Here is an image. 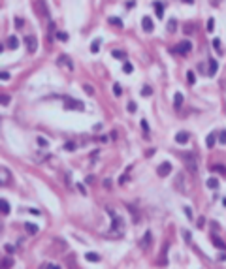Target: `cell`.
Listing matches in <instances>:
<instances>
[{"mask_svg":"<svg viewBox=\"0 0 226 269\" xmlns=\"http://www.w3.org/2000/svg\"><path fill=\"white\" fill-rule=\"evenodd\" d=\"M107 215L111 217V232H107V235H109V237H121V235L124 234V228H123L124 222H123V218L117 217L113 209H107Z\"/></svg>","mask_w":226,"mask_h":269,"instance_id":"1","label":"cell"},{"mask_svg":"<svg viewBox=\"0 0 226 269\" xmlns=\"http://www.w3.org/2000/svg\"><path fill=\"white\" fill-rule=\"evenodd\" d=\"M62 102L66 104V109H77V111H85V104L81 100H74L70 96H62Z\"/></svg>","mask_w":226,"mask_h":269,"instance_id":"2","label":"cell"},{"mask_svg":"<svg viewBox=\"0 0 226 269\" xmlns=\"http://www.w3.org/2000/svg\"><path fill=\"white\" fill-rule=\"evenodd\" d=\"M181 158L185 160L187 168H189L192 173H196V171H198V164H196V153H183V156H181Z\"/></svg>","mask_w":226,"mask_h":269,"instance_id":"3","label":"cell"},{"mask_svg":"<svg viewBox=\"0 0 226 269\" xmlns=\"http://www.w3.org/2000/svg\"><path fill=\"white\" fill-rule=\"evenodd\" d=\"M57 64H58V66H62L66 72H74V62L70 60V56H68V55H60V56L57 58Z\"/></svg>","mask_w":226,"mask_h":269,"instance_id":"4","label":"cell"},{"mask_svg":"<svg viewBox=\"0 0 226 269\" xmlns=\"http://www.w3.org/2000/svg\"><path fill=\"white\" fill-rule=\"evenodd\" d=\"M25 43H26V51H28V53H36V49H38V40H36V36H26V38H25Z\"/></svg>","mask_w":226,"mask_h":269,"instance_id":"5","label":"cell"},{"mask_svg":"<svg viewBox=\"0 0 226 269\" xmlns=\"http://www.w3.org/2000/svg\"><path fill=\"white\" fill-rule=\"evenodd\" d=\"M190 49H192V43H190L189 40L179 41V43H177V47H175V51H177V53H181V55H189V53H190Z\"/></svg>","mask_w":226,"mask_h":269,"instance_id":"6","label":"cell"},{"mask_svg":"<svg viewBox=\"0 0 226 269\" xmlns=\"http://www.w3.org/2000/svg\"><path fill=\"white\" fill-rule=\"evenodd\" d=\"M157 173H158V177H166V175H170V173H172V164H170V162H162V164H158Z\"/></svg>","mask_w":226,"mask_h":269,"instance_id":"7","label":"cell"},{"mask_svg":"<svg viewBox=\"0 0 226 269\" xmlns=\"http://www.w3.org/2000/svg\"><path fill=\"white\" fill-rule=\"evenodd\" d=\"M9 181H11V175H9V171H8V168L2 166V168H0V183H2V186H8Z\"/></svg>","mask_w":226,"mask_h":269,"instance_id":"8","label":"cell"},{"mask_svg":"<svg viewBox=\"0 0 226 269\" xmlns=\"http://www.w3.org/2000/svg\"><path fill=\"white\" fill-rule=\"evenodd\" d=\"M151 243H153V235H151V232H145V235H143V239H141V243H140L141 250H147Z\"/></svg>","mask_w":226,"mask_h":269,"instance_id":"9","label":"cell"},{"mask_svg":"<svg viewBox=\"0 0 226 269\" xmlns=\"http://www.w3.org/2000/svg\"><path fill=\"white\" fill-rule=\"evenodd\" d=\"M141 26H143L145 32H153L155 30V23L151 21V17H143L141 19Z\"/></svg>","mask_w":226,"mask_h":269,"instance_id":"10","label":"cell"},{"mask_svg":"<svg viewBox=\"0 0 226 269\" xmlns=\"http://www.w3.org/2000/svg\"><path fill=\"white\" fill-rule=\"evenodd\" d=\"M211 241H213V245H215V247H217L219 250H224V249H226V243L223 241V239H221V237L213 235V237H211Z\"/></svg>","mask_w":226,"mask_h":269,"instance_id":"11","label":"cell"},{"mask_svg":"<svg viewBox=\"0 0 226 269\" xmlns=\"http://www.w3.org/2000/svg\"><path fill=\"white\" fill-rule=\"evenodd\" d=\"M6 45H8L9 49H17V47H19V40H17V36H9V38H8V41H6Z\"/></svg>","mask_w":226,"mask_h":269,"instance_id":"12","label":"cell"},{"mask_svg":"<svg viewBox=\"0 0 226 269\" xmlns=\"http://www.w3.org/2000/svg\"><path fill=\"white\" fill-rule=\"evenodd\" d=\"M217 70H219V62H217L215 58H211V60H209V72H207V73L213 77V75L217 73Z\"/></svg>","mask_w":226,"mask_h":269,"instance_id":"13","label":"cell"},{"mask_svg":"<svg viewBox=\"0 0 226 269\" xmlns=\"http://www.w3.org/2000/svg\"><path fill=\"white\" fill-rule=\"evenodd\" d=\"M175 141H177V143H181V145H185V143L189 141V134H187V132H177Z\"/></svg>","mask_w":226,"mask_h":269,"instance_id":"14","label":"cell"},{"mask_svg":"<svg viewBox=\"0 0 226 269\" xmlns=\"http://www.w3.org/2000/svg\"><path fill=\"white\" fill-rule=\"evenodd\" d=\"M25 230H26V234H30V235H36V234H38V226L32 224V222H26V224H25Z\"/></svg>","mask_w":226,"mask_h":269,"instance_id":"15","label":"cell"},{"mask_svg":"<svg viewBox=\"0 0 226 269\" xmlns=\"http://www.w3.org/2000/svg\"><path fill=\"white\" fill-rule=\"evenodd\" d=\"M155 11H157V17H158V19L164 17V6H162V2H155Z\"/></svg>","mask_w":226,"mask_h":269,"instance_id":"16","label":"cell"},{"mask_svg":"<svg viewBox=\"0 0 226 269\" xmlns=\"http://www.w3.org/2000/svg\"><path fill=\"white\" fill-rule=\"evenodd\" d=\"M209 169L211 171H217V173H221V175H226V168L223 164H215V166H209Z\"/></svg>","mask_w":226,"mask_h":269,"instance_id":"17","label":"cell"},{"mask_svg":"<svg viewBox=\"0 0 226 269\" xmlns=\"http://www.w3.org/2000/svg\"><path fill=\"white\" fill-rule=\"evenodd\" d=\"M100 43H102V40L96 38V40L91 43V53H98V51H100Z\"/></svg>","mask_w":226,"mask_h":269,"instance_id":"18","label":"cell"},{"mask_svg":"<svg viewBox=\"0 0 226 269\" xmlns=\"http://www.w3.org/2000/svg\"><path fill=\"white\" fill-rule=\"evenodd\" d=\"M111 55H113L115 58H121V60H124V58H126V53H124V51H119V49H113V51H111Z\"/></svg>","mask_w":226,"mask_h":269,"instance_id":"19","label":"cell"},{"mask_svg":"<svg viewBox=\"0 0 226 269\" xmlns=\"http://www.w3.org/2000/svg\"><path fill=\"white\" fill-rule=\"evenodd\" d=\"M181 104H183V94L177 92V94L174 96V105H175V107H181Z\"/></svg>","mask_w":226,"mask_h":269,"instance_id":"20","label":"cell"},{"mask_svg":"<svg viewBox=\"0 0 226 269\" xmlns=\"http://www.w3.org/2000/svg\"><path fill=\"white\" fill-rule=\"evenodd\" d=\"M215 141H217V136H215V134H209V136H207V139H206V145L211 149V147L215 145Z\"/></svg>","mask_w":226,"mask_h":269,"instance_id":"21","label":"cell"},{"mask_svg":"<svg viewBox=\"0 0 226 269\" xmlns=\"http://www.w3.org/2000/svg\"><path fill=\"white\" fill-rule=\"evenodd\" d=\"M0 207H2V215H9V203L6 200H0Z\"/></svg>","mask_w":226,"mask_h":269,"instance_id":"22","label":"cell"},{"mask_svg":"<svg viewBox=\"0 0 226 269\" xmlns=\"http://www.w3.org/2000/svg\"><path fill=\"white\" fill-rule=\"evenodd\" d=\"M85 258H87L89 262H98V260H100V256H98L96 252H87V254H85Z\"/></svg>","mask_w":226,"mask_h":269,"instance_id":"23","label":"cell"},{"mask_svg":"<svg viewBox=\"0 0 226 269\" xmlns=\"http://www.w3.org/2000/svg\"><path fill=\"white\" fill-rule=\"evenodd\" d=\"M213 47H215V51H217L219 55H223V47H221V40H219V38L213 40Z\"/></svg>","mask_w":226,"mask_h":269,"instance_id":"24","label":"cell"},{"mask_svg":"<svg viewBox=\"0 0 226 269\" xmlns=\"http://www.w3.org/2000/svg\"><path fill=\"white\" fill-rule=\"evenodd\" d=\"M175 28H177V21H175V19H170V21H168V30H170V32H175Z\"/></svg>","mask_w":226,"mask_h":269,"instance_id":"25","label":"cell"},{"mask_svg":"<svg viewBox=\"0 0 226 269\" xmlns=\"http://www.w3.org/2000/svg\"><path fill=\"white\" fill-rule=\"evenodd\" d=\"M207 186H209V188H213V190H215V188H219V181H217V179H213V177H211V179H207Z\"/></svg>","mask_w":226,"mask_h":269,"instance_id":"26","label":"cell"},{"mask_svg":"<svg viewBox=\"0 0 226 269\" xmlns=\"http://www.w3.org/2000/svg\"><path fill=\"white\" fill-rule=\"evenodd\" d=\"M132 70H134V66H132L130 62H124V64H123V72H124V73H132Z\"/></svg>","mask_w":226,"mask_h":269,"instance_id":"27","label":"cell"},{"mask_svg":"<svg viewBox=\"0 0 226 269\" xmlns=\"http://www.w3.org/2000/svg\"><path fill=\"white\" fill-rule=\"evenodd\" d=\"M187 81H189V85H194V81H196L194 72H187Z\"/></svg>","mask_w":226,"mask_h":269,"instance_id":"28","label":"cell"},{"mask_svg":"<svg viewBox=\"0 0 226 269\" xmlns=\"http://www.w3.org/2000/svg\"><path fill=\"white\" fill-rule=\"evenodd\" d=\"M113 94H115V96H121V94H123V87H121L119 83L113 85Z\"/></svg>","mask_w":226,"mask_h":269,"instance_id":"29","label":"cell"},{"mask_svg":"<svg viewBox=\"0 0 226 269\" xmlns=\"http://www.w3.org/2000/svg\"><path fill=\"white\" fill-rule=\"evenodd\" d=\"M109 24H115V26H123V21L117 19V17H109Z\"/></svg>","mask_w":226,"mask_h":269,"instance_id":"30","label":"cell"},{"mask_svg":"<svg viewBox=\"0 0 226 269\" xmlns=\"http://www.w3.org/2000/svg\"><path fill=\"white\" fill-rule=\"evenodd\" d=\"M151 94H153V89H151V87H143V89H141V96L147 98V96H151Z\"/></svg>","mask_w":226,"mask_h":269,"instance_id":"31","label":"cell"},{"mask_svg":"<svg viewBox=\"0 0 226 269\" xmlns=\"http://www.w3.org/2000/svg\"><path fill=\"white\" fill-rule=\"evenodd\" d=\"M36 141H38V145H40V147H47V145H49V141H47L45 137H41V136H40Z\"/></svg>","mask_w":226,"mask_h":269,"instance_id":"32","label":"cell"},{"mask_svg":"<svg viewBox=\"0 0 226 269\" xmlns=\"http://www.w3.org/2000/svg\"><path fill=\"white\" fill-rule=\"evenodd\" d=\"M213 28H215V19L211 17V19L207 21V32H213Z\"/></svg>","mask_w":226,"mask_h":269,"instance_id":"33","label":"cell"},{"mask_svg":"<svg viewBox=\"0 0 226 269\" xmlns=\"http://www.w3.org/2000/svg\"><path fill=\"white\" fill-rule=\"evenodd\" d=\"M74 149H75V143H74V141H68V143L64 145V151H74Z\"/></svg>","mask_w":226,"mask_h":269,"instance_id":"34","label":"cell"},{"mask_svg":"<svg viewBox=\"0 0 226 269\" xmlns=\"http://www.w3.org/2000/svg\"><path fill=\"white\" fill-rule=\"evenodd\" d=\"M8 102H9V96L2 94V96H0V104H2V105H8Z\"/></svg>","mask_w":226,"mask_h":269,"instance_id":"35","label":"cell"},{"mask_svg":"<svg viewBox=\"0 0 226 269\" xmlns=\"http://www.w3.org/2000/svg\"><path fill=\"white\" fill-rule=\"evenodd\" d=\"M141 128H143V132H145V134H149V124H147V121H145V119L141 121Z\"/></svg>","mask_w":226,"mask_h":269,"instance_id":"36","label":"cell"},{"mask_svg":"<svg viewBox=\"0 0 226 269\" xmlns=\"http://www.w3.org/2000/svg\"><path fill=\"white\" fill-rule=\"evenodd\" d=\"M11 266H13V262H11L9 258H6V260L2 262V267H11Z\"/></svg>","mask_w":226,"mask_h":269,"instance_id":"37","label":"cell"},{"mask_svg":"<svg viewBox=\"0 0 226 269\" xmlns=\"http://www.w3.org/2000/svg\"><path fill=\"white\" fill-rule=\"evenodd\" d=\"M57 38H58V40H62V41H66V40H68V34H64V32H58V34H57Z\"/></svg>","mask_w":226,"mask_h":269,"instance_id":"38","label":"cell"},{"mask_svg":"<svg viewBox=\"0 0 226 269\" xmlns=\"http://www.w3.org/2000/svg\"><path fill=\"white\" fill-rule=\"evenodd\" d=\"M83 89H85V92H87V94H94V89H92L91 85H85Z\"/></svg>","mask_w":226,"mask_h":269,"instance_id":"39","label":"cell"},{"mask_svg":"<svg viewBox=\"0 0 226 269\" xmlns=\"http://www.w3.org/2000/svg\"><path fill=\"white\" fill-rule=\"evenodd\" d=\"M185 215H187L189 220H192V211H190V207H185Z\"/></svg>","mask_w":226,"mask_h":269,"instance_id":"40","label":"cell"},{"mask_svg":"<svg viewBox=\"0 0 226 269\" xmlns=\"http://www.w3.org/2000/svg\"><path fill=\"white\" fill-rule=\"evenodd\" d=\"M126 109H128V111H130V113H134V111H136V104H134V102H130V104H128V107H126Z\"/></svg>","mask_w":226,"mask_h":269,"instance_id":"41","label":"cell"},{"mask_svg":"<svg viewBox=\"0 0 226 269\" xmlns=\"http://www.w3.org/2000/svg\"><path fill=\"white\" fill-rule=\"evenodd\" d=\"M0 77H2V81H8V79H9V73H8V72H2Z\"/></svg>","mask_w":226,"mask_h":269,"instance_id":"42","label":"cell"},{"mask_svg":"<svg viewBox=\"0 0 226 269\" xmlns=\"http://www.w3.org/2000/svg\"><path fill=\"white\" fill-rule=\"evenodd\" d=\"M4 249H6V252H15V247H11V245H6Z\"/></svg>","mask_w":226,"mask_h":269,"instance_id":"43","label":"cell"},{"mask_svg":"<svg viewBox=\"0 0 226 269\" xmlns=\"http://www.w3.org/2000/svg\"><path fill=\"white\" fill-rule=\"evenodd\" d=\"M204 222H206L204 217H200V218H198V228H204Z\"/></svg>","mask_w":226,"mask_h":269,"instance_id":"44","label":"cell"},{"mask_svg":"<svg viewBox=\"0 0 226 269\" xmlns=\"http://www.w3.org/2000/svg\"><path fill=\"white\" fill-rule=\"evenodd\" d=\"M219 139H221V143H226V132H223V134L219 136Z\"/></svg>","mask_w":226,"mask_h":269,"instance_id":"45","label":"cell"},{"mask_svg":"<svg viewBox=\"0 0 226 269\" xmlns=\"http://www.w3.org/2000/svg\"><path fill=\"white\" fill-rule=\"evenodd\" d=\"M41 267L45 269V267H58V266H55V264H43V266H41Z\"/></svg>","mask_w":226,"mask_h":269,"instance_id":"46","label":"cell"},{"mask_svg":"<svg viewBox=\"0 0 226 269\" xmlns=\"http://www.w3.org/2000/svg\"><path fill=\"white\" fill-rule=\"evenodd\" d=\"M183 235H185V239H187V241H190V234H189V232H183Z\"/></svg>","mask_w":226,"mask_h":269,"instance_id":"47","label":"cell"},{"mask_svg":"<svg viewBox=\"0 0 226 269\" xmlns=\"http://www.w3.org/2000/svg\"><path fill=\"white\" fill-rule=\"evenodd\" d=\"M185 4H194V0H183Z\"/></svg>","mask_w":226,"mask_h":269,"instance_id":"48","label":"cell"},{"mask_svg":"<svg viewBox=\"0 0 226 269\" xmlns=\"http://www.w3.org/2000/svg\"><path fill=\"white\" fill-rule=\"evenodd\" d=\"M223 203H224V205H226V198H224V200H223Z\"/></svg>","mask_w":226,"mask_h":269,"instance_id":"49","label":"cell"}]
</instances>
